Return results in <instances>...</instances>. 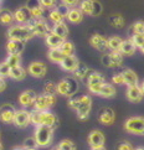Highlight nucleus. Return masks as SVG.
I'll use <instances>...</instances> for the list:
<instances>
[{"label":"nucleus","mask_w":144,"mask_h":150,"mask_svg":"<svg viewBox=\"0 0 144 150\" xmlns=\"http://www.w3.org/2000/svg\"><path fill=\"white\" fill-rule=\"evenodd\" d=\"M133 149H134V148H133V145L129 142H127V140L121 142L118 144V146H117V150H133Z\"/></svg>","instance_id":"obj_48"},{"label":"nucleus","mask_w":144,"mask_h":150,"mask_svg":"<svg viewBox=\"0 0 144 150\" xmlns=\"http://www.w3.org/2000/svg\"><path fill=\"white\" fill-rule=\"evenodd\" d=\"M13 150H35V149H29V148H25V146L23 145V146H16V148H14Z\"/></svg>","instance_id":"obj_52"},{"label":"nucleus","mask_w":144,"mask_h":150,"mask_svg":"<svg viewBox=\"0 0 144 150\" xmlns=\"http://www.w3.org/2000/svg\"><path fill=\"white\" fill-rule=\"evenodd\" d=\"M139 87H140V89H142V92H143V96H144V81H143V83L139 86Z\"/></svg>","instance_id":"obj_54"},{"label":"nucleus","mask_w":144,"mask_h":150,"mask_svg":"<svg viewBox=\"0 0 144 150\" xmlns=\"http://www.w3.org/2000/svg\"><path fill=\"white\" fill-rule=\"evenodd\" d=\"M133 150H144L143 146H139V148H137V149H133Z\"/></svg>","instance_id":"obj_56"},{"label":"nucleus","mask_w":144,"mask_h":150,"mask_svg":"<svg viewBox=\"0 0 144 150\" xmlns=\"http://www.w3.org/2000/svg\"><path fill=\"white\" fill-rule=\"evenodd\" d=\"M13 123L18 128H26L30 124V112L26 109H20L15 112V117Z\"/></svg>","instance_id":"obj_14"},{"label":"nucleus","mask_w":144,"mask_h":150,"mask_svg":"<svg viewBox=\"0 0 144 150\" xmlns=\"http://www.w3.org/2000/svg\"><path fill=\"white\" fill-rule=\"evenodd\" d=\"M26 69L21 66H16V67H11L9 72V77L15 79V81H23V79L26 77Z\"/></svg>","instance_id":"obj_29"},{"label":"nucleus","mask_w":144,"mask_h":150,"mask_svg":"<svg viewBox=\"0 0 144 150\" xmlns=\"http://www.w3.org/2000/svg\"><path fill=\"white\" fill-rule=\"evenodd\" d=\"M89 45L96 49L99 52H106L108 50V46H107V39L104 36L99 35V34H93L89 39Z\"/></svg>","instance_id":"obj_17"},{"label":"nucleus","mask_w":144,"mask_h":150,"mask_svg":"<svg viewBox=\"0 0 144 150\" xmlns=\"http://www.w3.org/2000/svg\"><path fill=\"white\" fill-rule=\"evenodd\" d=\"M25 50V42L19 40H9L6 44V51L9 55H20Z\"/></svg>","instance_id":"obj_21"},{"label":"nucleus","mask_w":144,"mask_h":150,"mask_svg":"<svg viewBox=\"0 0 144 150\" xmlns=\"http://www.w3.org/2000/svg\"><path fill=\"white\" fill-rule=\"evenodd\" d=\"M44 93L47 94H56L57 93V86L54 82H46L45 83V87H44Z\"/></svg>","instance_id":"obj_42"},{"label":"nucleus","mask_w":144,"mask_h":150,"mask_svg":"<svg viewBox=\"0 0 144 150\" xmlns=\"http://www.w3.org/2000/svg\"><path fill=\"white\" fill-rule=\"evenodd\" d=\"M5 62L8 63V66L11 68V67H16L21 65V56L20 55H9L6 57Z\"/></svg>","instance_id":"obj_38"},{"label":"nucleus","mask_w":144,"mask_h":150,"mask_svg":"<svg viewBox=\"0 0 144 150\" xmlns=\"http://www.w3.org/2000/svg\"><path fill=\"white\" fill-rule=\"evenodd\" d=\"M124 130L135 135H144V117H131L124 123Z\"/></svg>","instance_id":"obj_6"},{"label":"nucleus","mask_w":144,"mask_h":150,"mask_svg":"<svg viewBox=\"0 0 144 150\" xmlns=\"http://www.w3.org/2000/svg\"><path fill=\"white\" fill-rule=\"evenodd\" d=\"M51 33H54L57 36L62 37L63 40H66L70 31H68V28H67V25L65 24V21H62V23H58V24H55L54 25V28H52Z\"/></svg>","instance_id":"obj_30"},{"label":"nucleus","mask_w":144,"mask_h":150,"mask_svg":"<svg viewBox=\"0 0 144 150\" xmlns=\"http://www.w3.org/2000/svg\"><path fill=\"white\" fill-rule=\"evenodd\" d=\"M30 122L31 124L35 125H40V124L49 125L54 130L60 124V120L54 113H51L49 110H37V109L30 112Z\"/></svg>","instance_id":"obj_2"},{"label":"nucleus","mask_w":144,"mask_h":150,"mask_svg":"<svg viewBox=\"0 0 144 150\" xmlns=\"http://www.w3.org/2000/svg\"><path fill=\"white\" fill-rule=\"evenodd\" d=\"M131 31H133V34L143 35L144 34V23H143V21H137V23H134V24H133V26L131 28Z\"/></svg>","instance_id":"obj_41"},{"label":"nucleus","mask_w":144,"mask_h":150,"mask_svg":"<svg viewBox=\"0 0 144 150\" xmlns=\"http://www.w3.org/2000/svg\"><path fill=\"white\" fill-rule=\"evenodd\" d=\"M143 37H144V34H143Z\"/></svg>","instance_id":"obj_59"},{"label":"nucleus","mask_w":144,"mask_h":150,"mask_svg":"<svg viewBox=\"0 0 144 150\" xmlns=\"http://www.w3.org/2000/svg\"><path fill=\"white\" fill-rule=\"evenodd\" d=\"M63 41L65 40H63L62 37L57 36L54 33H50L45 37V42H46V45L49 46V49H56V47H60Z\"/></svg>","instance_id":"obj_27"},{"label":"nucleus","mask_w":144,"mask_h":150,"mask_svg":"<svg viewBox=\"0 0 144 150\" xmlns=\"http://www.w3.org/2000/svg\"><path fill=\"white\" fill-rule=\"evenodd\" d=\"M28 25L33 30L34 35L40 37H46L52 30L50 28V25L47 24V21H45L44 19H31Z\"/></svg>","instance_id":"obj_7"},{"label":"nucleus","mask_w":144,"mask_h":150,"mask_svg":"<svg viewBox=\"0 0 144 150\" xmlns=\"http://www.w3.org/2000/svg\"><path fill=\"white\" fill-rule=\"evenodd\" d=\"M87 142L89 144L91 148H96V146H104V143H106V137L104 134L98 130V129H94L89 133V135L87 138Z\"/></svg>","instance_id":"obj_16"},{"label":"nucleus","mask_w":144,"mask_h":150,"mask_svg":"<svg viewBox=\"0 0 144 150\" xmlns=\"http://www.w3.org/2000/svg\"><path fill=\"white\" fill-rule=\"evenodd\" d=\"M68 107L76 110L77 118L79 120H86L88 119L91 109H92V99L87 94L79 96V97L72 96L68 100Z\"/></svg>","instance_id":"obj_1"},{"label":"nucleus","mask_w":144,"mask_h":150,"mask_svg":"<svg viewBox=\"0 0 144 150\" xmlns=\"http://www.w3.org/2000/svg\"><path fill=\"white\" fill-rule=\"evenodd\" d=\"M112 83L114 84H124V79H123V76H122V73H117L114 74L113 77H112Z\"/></svg>","instance_id":"obj_49"},{"label":"nucleus","mask_w":144,"mask_h":150,"mask_svg":"<svg viewBox=\"0 0 144 150\" xmlns=\"http://www.w3.org/2000/svg\"><path fill=\"white\" fill-rule=\"evenodd\" d=\"M131 41L134 44V46L137 47V49H140V47L144 45V37L143 35H138V34H133L131 37Z\"/></svg>","instance_id":"obj_40"},{"label":"nucleus","mask_w":144,"mask_h":150,"mask_svg":"<svg viewBox=\"0 0 144 150\" xmlns=\"http://www.w3.org/2000/svg\"><path fill=\"white\" fill-rule=\"evenodd\" d=\"M60 50L62 51V53L65 56L74 55V51H76V49H74V45L72 44L71 41H67V40H65L62 42V45L60 46Z\"/></svg>","instance_id":"obj_35"},{"label":"nucleus","mask_w":144,"mask_h":150,"mask_svg":"<svg viewBox=\"0 0 144 150\" xmlns=\"http://www.w3.org/2000/svg\"><path fill=\"white\" fill-rule=\"evenodd\" d=\"M42 8L45 9H55L57 5V0H40Z\"/></svg>","instance_id":"obj_46"},{"label":"nucleus","mask_w":144,"mask_h":150,"mask_svg":"<svg viewBox=\"0 0 144 150\" xmlns=\"http://www.w3.org/2000/svg\"><path fill=\"white\" fill-rule=\"evenodd\" d=\"M55 9H56L57 11L60 13V14H61V15H62V16L65 18V19H66V15H67V13H68V10H70V8H68L67 5H65V4H60V5L57 4Z\"/></svg>","instance_id":"obj_47"},{"label":"nucleus","mask_w":144,"mask_h":150,"mask_svg":"<svg viewBox=\"0 0 144 150\" xmlns=\"http://www.w3.org/2000/svg\"><path fill=\"white\" fill-rule=\"evenodd\" d=\"M57 93L65 97H72L78 91V81L74 77H65L57 84Z\"/></svg>","instance_id":"obj_5"},{"label":"nucleus","mask_w":144,"mask_h":150,"mask_svg":"<svg viewBox=\"0 0 144 150\" xmlns=\"http://www.w3.org/2000/svg\"><path fill=\"white\" fill-rule=\"evenodd\" d=\"M79 10L86 14V15H91L92 16V8H93V0H81L79 1Z\"/></svg>","instance_id":"obj_36"},{"label":"nucleus","mask_w":144,"mask_h":150,"mask_svg":"<svg viewBox=\"0 0 144 150\" xmlns=\"http://www.w3.org/2000/svg\"><path fill=\"white\" fill-rule=\"evenodd\" d=\"M0 150H3V144L0 143Z\"/></svg>","instance_id":"obj_57"},{"label":"nucleus","mask_w":144,"mask_h":150,"mask_svg":"<svg viewBox=\"0 0 144 150\" xmlns=\"http://www.w3.org/2000/svg\"><path fill=\"white\" fill-rule=\"evenodd\" d=\"M14 13L10 9L0 8V24L1 25H13Z\"/></svg>","instance_id":"obj_26"},{"label":"nucleus","mask_w":144,"mask_h":150,"mask_svg":"<svg viewBox=\"0 0 144 150\" xmlns=\"http://www.w3.org/2000/svg\"><path fill=\"white\" fill-rule=\"evenodd\" d=\"M91 150H106L104 146H96V148H91Z\"/></svg>","instance_id":"obj_53"},{"label":"nucleus","mask_w":144,"mask_h":150,"mask_svg":"<svg viewBox=\"0 0 144 150\" xmlns=\"http://www.w3.org/2000/svg\"><path fill=\"white\" fill-rule=\"evenodd\" d=\"M135 51H137V47L131 41V39L122 41V45H121V49H119V52L122 53V55L132 56V55H134L135 53Z\"/></svg>","instance_id":"obj_28"},{"label":"nucleus","mask_w":144,"mask_h":150,"mask_svg":"<svg viewBox=\"0 0 144 150\" xmlns=\"http://www.w3.org/2000/svg\"><path fill=\"white\" fill-rule=\"evenodd\" d=\"M54 132L55 130L49 125H44V124L36 125L34 138L37 143V145L40 148L50 146V144L52 143V139H54Z\"/></svg>","instance_id":"obj_3"},{"label":"nucleus","mask_w":144,"mask_h":150,"mask_svg":"<svg viewBox=\"0 0 144 150\" xmlns=\"http://www.w3.org/2000/svg\"><path fill=\"white\" fill-rule=\"evenodd\" d=\"M66 19L70 21L71 24H79L83 20V13L79 10V8H70L68 13L66 15Z\"/></svg>","instance_id":"obj_24"},{"label":"nucleus","mask_w":144,"mask_h":150,"mask_svg":"<svg viewBox=\"0 0 144 150\" xmlns=\"http://www.w3.org/2000/svg\"><path fill=\"white\" fill-rule=\"evenodd\" d=\"M9 72H10V67L8 66L6 62H1L0 63V78H6L9 77Z\"/></svg>","instance_id":"obj_44"},{"label":"nucleus","mask_w":144,"mask_h":150,"mask_svg":"<svg viewBox=\"0 0 144 150\" xmlns=\"http://www.w3.org/2000/svg\"><path fill=\"white\" fill-rule=\"evenodd\" d=\"M108 21H109L111 26H113V28H116V29H123V26H124V24H126L124 18L122 16V15H119V14L111 15L109 19H108Z\"/></svg>","instance_id":"obj_33"},{"label":"nucleus","mask_w":144,"mask_h":150,"mask_svg":"<svg viewBox=\"0 0 144 150\" xmlns=\"http://www.w3.org/2000/svg\"><path fill=\"white\" fill-rule=\"evenodd\" d=\"M33 30L30 29L29 25H13L8 30V37L9 40H19V41H29L34 37Z\"/></svg>","instance_id":"obj_4"},{"label":"nucleus","mask_w":144,"mask_h":150,"mask_svg":"<svg viewBox=\"0 0 144 150\" xmlns=\"http://www.w3.org/2000/svg\"><path fill=\"white\" fill-rule=\"evenodd\" d=\"M61 1H62V4L67 5L68 8H76L79 4V0H61Z\"/></svg>","instance_id":"obj_50"},{"label":"nucleus","mask_w":144,"mask_h":150,"mask_svg":"<svg viewBox=\"0 0 144 150\" xmlns=\"http://www.w3.org/2000/svg\"><path fill=\"white\" fill-rule=\"evenodd\" d=\"M23 145L25 146V148H29V149H35V150H37V148H39V145H37V143H36V140H35V138L33 137V138H26L25 140H24V144Z\"/></svg>","instance_id":"obj_45"},{"label":"nucleus","mask_w":144,"mask_h":150,"mask_svg":"<svg viewBox=\"0 0 144 150\" xmlns=\"http://www.w3.org/2000/svg\"><path fill=\"white\" fill-rule=\"evenodd\" d=\"M15 112H16V109L14 108V105L9 104V103L3 104L0 107V120L6 123V124L13 123L14 117H15Z\"/></svg>","instance_id":"obj_18"},{"label":"nucleus","mask_w":144,"mask_h":150,"mask_svg":"<svg viewBox=\"0 0 144 150\" xmlns=\"http://www.w3.org/2000/svg\"><path fill=\"white\" fill-rule=\"evenodd\" d=\"M103 11V6L98 0H93V8H92V16H99Z\"/></svg>","instance_id":"obj_43"},{"label":"nucleus","mask_w":144,"mask_h":150,"mask_svg":"<svg viewBox=\"0 0 144 150\" xmlns=\"http://www.w3.org/2000/svg\"><path fill=\"white\" fill-rule=\"evenodd\" d=\"M33 19V15H31L30 10L24 5V6H20L14 11V21H16L20 25H28L29 21Z\"/></svg>","instance_id":"obj_11"},{"label":"nucleus","mask_w":144,"mask_h":150,"mask_svg":"<svg viewBox=\"0 0 144 150\" xmlns=\"http://www.w3.org/2000/svg\"><path fill=\"white\" fill-rule=\"evenodd\" d=\"M47 57L51 62L55 63H60L62 61V58L65 57V55L62 53V51L60 50V47H56V49H50L47 52Z\"/></svg>","instance_id":"obj_32"},{"label":"nucleus","mask_w":144,"mask_h":150,"mask_svg":"<svg viewBox=\"0 0 144 150\" xmlns=\"http://www.w3.org/2000/svg\"><path fill=\"white\" fill-rule=\"evenodd\" d=\"M56 103V97L55 94H47L42 93L37 96L35 102H34V109L37 110H49L51 107H54Z\"/></svg>","instance_id":"obj_9"},{"label":"nucleus","mask_w":144,"mask_h":150,"mask_svg":"<svg viewBox=\"0 0 144 150\" xmlns=\"http://www.w3.org/2000/svg\"><path fill=\"white\" fill-rule=\"evenodd\" d=\"M122 76H123V79H124V84L127 86H135L139 82L138 79V74L133 71L131 68H126L123 72H121Z\"/></svg>","instance_id":"obj_25"},{"label":"nucleus","mask_w":144,"mask_h":150,"mask_svg":"<svg viewBox=\"0 0 144 150\" xmlns=\"http://www.w3.org/2000/svg\"><path fill=\"white\" fill-rule=\"evenodd\" d=\"M122 41H123V40H122L119 36H111L109 39H107L108 50H111V51H119Z\"/></svg>","instance_id":"obj_34"},{"label":"nucleus","mask_w":144,"mask_h":150,"mask_svg":"<svg viewBox=\"0 0 144 150\" xmlns=\"http://www.w3.org/2000/svg\"><path fill=\"white\" fill-rule=\"evenodd\" d=\"M139 50H140V52H142V53H143V55H144V45H143V46L140 47V49H139Z\"/></svg>","instance_id":"obj_55"},{"label":"nucleus","mask_w":144,"mask_h":150,"mask_svg":"<svg viewBox=\"0 0 144 150\" xmlns=\"http://www.w3.org/2000/svg\"><path fill=\"white\" fill-rule=\"evenodd\" d=\"M126 96H127V99L132 102V103H139L143 99V92L138 84L128 86V88L126 91Z\"/></svg>","instance_id":"obj_19"},{"label":"nucleus","mask_w":144,"mask_h":150,"mask_svg":"<svg viewBox=\"0 0 144 150\" xmlns=\"http://www.w3.org/2000/svg\"><path fill=\"white\" fill-rule=\"evenodd\" d=\"M98 120L101 124L103 125H112L116 120V114H114V110L109 108V107H104L99 110L98 113Z\"/></svg>","instance_id":"obj_15"},{"label":"nucleus","mask_w":144,"mask_h":150,"mask_svg":"<svg viewBox=\"0 0 144 150\" xmlns=\"http://www.w3.org/2000/svg\"><path fill=\"white\" fill-rule=\"evenodd\" d=\"M106 82L104 76L101 72H96L92 71L89 72V74L87 76V86H88V89L91 93L93 94H97L98 89L101 88V86Z\"/></svg>","instance_id":"obj_10"},{"label":"nucleus","mask_w":144,"mask_h":150,"mask_svg":"<svg viewBox=\"0 0 144 150\" xmlns=\"http://www.w3.org/2000/svg\"><path fill=\"white\" fill-rule=\"evenodd\" d=\"M56 148L58 150H76V145H74V143L71 142L70 139H63V140H61Z\"/></svg>","instance_id":"obj_37"},{"label":"nucleus","mask_w":144,"mask_h":150,"mask_svg":"<svg viewBox=\"0 0 144 150\" xmlns=\"http://www.w3.org/2000/svg\"><path fill=\"white\" fill-rule=\"evenodd\" d=\"M0 3H1V0H0Z\"/></svg>","instance_id":"obj_60"},{"label":"nucleus","mask_w":144,"mask_h":150,"mask_svg":"<svg viewBox=\"0 0 144 150\" xmlns=\"http://www.w3.org/2000/svg\"><path fill=\"white\" fill-rule=\"evenodd\" d=\"M49 19L52 21L54 24H58V23H62L65 18L62 16V15L57 11L56 9H51V11L49 13Z\"/></svg>","instance_id":"obj_39"},{"label":"nucleus","mask_w":144,"mask_h":150,"mask_svg":"<svg viewBox=\"0 0 144 150\" xmlns=\"http://www.w3.org/2000/svg\"><path fill=\"white\" fill-rule=\"evenodd\" d=\"M28 72H29V74H31V76L35 77V78H42L47 72V67L44 62L35 61V62H31L29 65Z\"/></svg>","instance_id":"obj_13"},{"label":"nucleus","mask_w":144,"mask_h":150,"mask_svg":"<svg viewBox=\"0 0 144 150\" xmlns=\"http://www.w3.org/2000/svg\"><path fill=\"white\" fill-rule=\"evenodd\" d=\"M97 96H99V97H102V98H107V99L113 98V97H116V88L113 87V84L104 82L101 86V88L98 89Z\"/></svg>","instance_id":"obj_23"},{"label":"nucleus","mask_w":144,"mask_h":150,"mask_svg":"<svg viewBox=\"0 0 144 150\" xmlns=\"http://www.w3.org/2000/svg\"><path fill=\"white\" fill-rule=\"evenodd\" d=\"M89 68L87 65H84V63H78V66L76 67V69L73 71V74H74V78L77 79H84L88 74H89Z\"/></svg>","instance_id":"obj_31"},{"label":"nucleus","mask_w":144,"mask_h":150,"mask_svg":"<svg viewBox=\"0 0 144 150\" xmlns=\"http://www.w3.org/2000/svg\"><path fill=\"white\" fill-rule=\"evenodd\" d=\"M101 62L104 67H121L123 65V55L119 51H111L108 53H104L101 58Z\"/></svg>","instance_id":"obj_8"},{"label":"nucleus","mask_w":144,"mask_h":150,"mask_svg":"<svg viewBox=\"0 0 144 150\" xmlns=\"http://www.w3.org/2000/svg\"><path fill=\"white\" fill-rule=\"evenodd\" d=\"M37 97V94L35 91L33 89H28V91H24L23 93L19 96V103L23 105V107H31L34 105V102Z\"/></svg>","instance_id":"obj_22"},{"label":"nucleus","mask_w":144,"mask_h":150,"mask_svg":"<svg viewBox=\"0 0 144 150\" xmlns=\"http://www.w3.org/2000/svg\"><path fill=\"white\" fill-rule=\"evenodd\" d=\"M78 58L74 56V55H71V56H65L62 58V61L58 63L60 65V67L63 69V71L66 72H73L74 69H76V67L78 66Z\"/></svg>","instance_id":"obj_20"},{"label":"nucleus","mask_w":144,"mask_h":150,"mask_svg":"<svg viewBox=\"0 0 144 150\" xmlns=\"http://www.w3.org/2000/svg\"><path fill=\"white\" fill-rule=\"evenodd\" d=\"M52 150H58V149H57V148H55V149H52Z\"/></svg>","instance_id":"obj_58"},{"label":"nucleus","mask_w":144,"mask_h":150,"mask_svg":"<svg viewBox=\"0 0 144 150\" xmlns=\"http://www.w3.org/2000/svg\"><path fill=\"white\" fill-rule=\"evenodd\" d=\"M5 88H6V82L4 78H0V92H3Z\"/></svg>","instance_id":"obj_51"},{"label":"nucleus","mask_w":144,"mask_h":150,"mask_svg":"<svg viewBox=\"0 0 144 150\" xmlns=\"http://www.w3.org/2000/svg\"><path fill=\"white\" fill-rule=\"evenodd\" d=\"M25 6L30 10L33 19H44L45 8H42L40 0H28Z\"/></svg>","instance_id":"obj_12"}]
</instances>
